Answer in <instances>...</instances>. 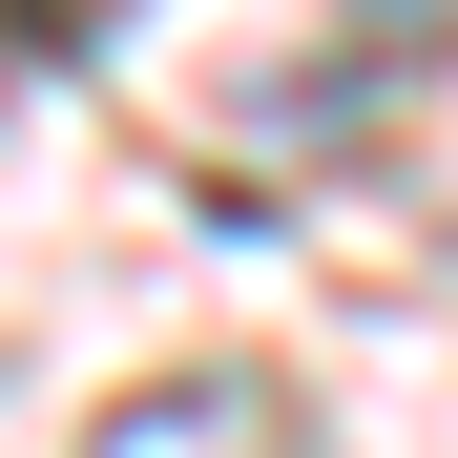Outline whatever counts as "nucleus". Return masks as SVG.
Masks as SVG:
<instances>
[{"mask_svg": "<svg viewBox=\"0 0 458 458\" xmlns=\"http://www.w3.org/2000/svg\"><path fill=\"white\" fill-rule=\"evenodd\" d=\"M84 458H334V437L292 417L271 375H167V396H125V417H105Z\"/></svg>", "mask_w": 458, "mask_h": 458, "instance_id": "obj_1", "label": "nucleus"}]
</instances>
